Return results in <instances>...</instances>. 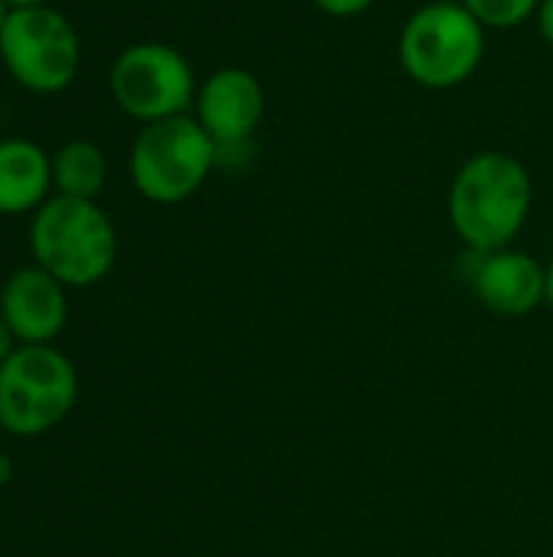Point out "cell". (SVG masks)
<instances>
[{"mask_svg":"<svg viewBox=\"0 0 553 557\" xmlns=\"http://www.w3.org/2000/svg\"><path fill=\"white\" fill-rule=\"evenodd\" d=\"M535 183L528 166L505 150L473 153L453 176L447 193L450 225L473 255L512 248L528 225Z\"/></svg>","mask_w":553,"mask_h":557,"instance_id":"cell-1","label":"cell"},{"mask_svg":"<svg viewBox=\"0 0 553 557\" xmlns=\"http://www.w3.org/2000/svg\"><path fill=\"white\" fill-rule=\"evenodd\" d=\"M33 264L65 287H91L104 281L117 261V232L95 199L49 196L29 222Z\"/></svg>","mask_w":553,"mask_h":557,"instance_id":"cell-2","label":"cell"},{"mask_svg":"<svg viewBox=\"0 0 553 557\" xmlns=\"http://www.w3.org/2000/svg\"><path fill=\"white\" fill-rule=\"evenodd\" d=\"M486 26L460 0L420 3L401 26L398 62L404 75L430 91L466 85L486 59Z\"/></svg>","mask_w":553,"mask_h":557,"instance_id":"cell-3","label":"cell"},{"mask_svg":"<svg viewBox=\"0 0 553 557\" xmlns=\"http://www.w3.org/2000/svg\"><path fill=\"white\" fill-rule=\"evenodd\" d=\"M218 166V144L192 114L143 124L130 144L127 173L134 189L156 206L192 199Z\"/></svg>","mask_w":553,"mask_h":557,"instance_id":"cell-4","label":"cell"},{"mask_svg":"<svg viewBox=\"0 0 553 557\" xmlns=\"http://www.w3.org/2000/svg\"><path fill=\"white\" fill-rule=\"evenodd\" d=\"M78 398V372L65 352L16 346L0 366V428L16 437H39L62 424Z\"/></svg>","mask_w":553,"mask_h":557,"instance_id":"cell-5","label":"cell"},{"mask_svg":"<svg viewBox=\"0 0 553 557\" xmlns=\"http://www.w3.org/2000/svg\"><path fill=\"white\" fill-rule=\"evenodd\" d=\"M0 62L26 91L59 95L78 75L81 42L62 10L49 3L20 7L0 29Z\"/></svg>","mask_w":553,"mask_h":557,"instance_id":"cell-6","label":"cell"},{"mask_svg":"<svg viewBox=\"0 0 553 557\" xmlns=\"http://www.w3.org/2000/svg\"><path fill=\"white\" fill-rule=\"evenodd\" d=\"M108 88L114 104L140 124L189 114L199 91L189 59L176 46L156 39L121 49L111 62Z\"/></svg>","mask_w":553,"mask_h":557,"instance_id":"cell-7","label":"cell"},{"mask_svg":"<svg viewBox=\"0 0 553 557\" xmlns=\"http://www.w3.org/2000/svg\"><path fill=\"white\" fill-rule=\"evenodd\" d=\"M267 111L264 82L244 65H222L199 82L192 117L218 144V150L251 147Z\"/></svg>","mask_w":553,"mask_h":557,"instance_id":"cell-8","label":"cell"},{"mask_svg":"<svg viewBox=\"0 0 553 557\" xmlns=\"http://www.w3.org/2000/svg\"><path fill=\"white\" fill-rule=\"evenodd\" d=\"M0 317L20 346H49L68 320L65 284L39 264L16 268L0 287Z\"/></svg>","mask_w":553,"mask_h":557,"instance_id":"cell-9","label":"cell"},{"mask_svg":"<svg viewBox=\"0 0 553 557\" xmlns=\"http://www.w3.org/2000/svg\"><path fill=\"white\" fill-rule=\"evenodd\" d=\"M473 290L479 304L495 317H528L544 304L548 294V268L518 248H499L489 255H476Z\"/></svg>","mask_w":553,"mask_h":557,"instance_id":"cell-10","label":"cell"},{"mask_svg":"<svg viewBox=\"0 0 553 557\" xmlns=\"http://www.w3.org/2000/svg\"><path fill=\"white\" fill-rule=\"evenodd\" d=\"M52 196V153L26 137L0 140V215L36 212Z\"/></svg>","mask_w":553,"mask_h":557,"instance_id":"cell-11","label":"cell"},{"mask_svg":"<svg viewBox=\"0 0 553 557\" xmlns=\"http://www.w3.org/2000/svg\"><path fill=\"white\" fill-rule=\"evenodd\" d=\"M108 183V157L95 140H68L52 153V193L98 199Z\"/></svg>","mask_w":553,"mask_h":557,"instance_id":"cell-12","label":"cell"},{"mask_svg":"<svg viewBox=\"0 0 553 557\" xmlns=\"http://www.w3.org/2000/svg\"><path fill=\"white\" fill-rule=\"evenodd\" d=\"M486 29H518L528 20H538L541 0H460Z\"/></svg>","mask_w":553,"mask_h":557,"instance_id":"cell-13","label":"cell"},{"mask_svg":"<svg viewBox=\"0 0 553 557\" xmlns=\"http://www.w3.org/2000/svg\"><path fill=\"white\" fill-rule=\"evenodd\" d=\"M316 10H323L326 16H339V20H349V16H359L365 10H372L378 0H310Z\"/></svg>","mask_w":553,"mask_h":557,"instance_id":"cell-14","label":"cell"},{"mask_svg":"<svg viewBox=\"0 0 553 557\" xmlns=\"http://www.w3.org/2000/svg\"><path fill=\"white\" fill-rule=\"evenodd\" d=\"M538 29L544 36V42L553 49V0H541V10H538Z\"/></svg>","mask_w":553,"mask_h":557,"instance_id":"cell-15","label":"cell"},{"mask_svg":"<svg viewBox=\"0 0 553 557\" xmlns=\"http://www.w3.org/2000/svg\"><path fill=\"white\" fill-rule=\"evenodd\" d=\"M16 346H20V343H16V336H13V330H10L7 320L0 317V366L10 359V352H13Z\"/></svg>","mask_w":553,"mask_h":557,"instance_id":"cell-16","label":"cell"},{"mask_svg":"<svg viewBox=\"0 0 553 557\" xmlns=\"http://www.w3.org/2000/svg\"><path fill=\"white\" fill-rule=\"evenodd\" d=\"M548 268V294H544V304L553 310V258L544 264Z\"/></svg>","mask_w":553,"mask_h":557,"instance_id":"cell-17","label":"cell"},{"mask_svg":"<svg viewBox=\"0 0 553 557\" xmlns=\"http://www.w3.org/2000/svg\"><path fill=\"white\" fill-rule=\"evenodd\" d=\"M10 473H13V463H10V460H7V457L0 454V486H3L7 480H10Z\"/></svg>","mask_w":553,"mask_h":557,"instance_id":"cell-18","label":"cell"},{"mask_svg":"<svg viewBox=\"0 0 553 557\" xmlns=\"http://www.w3.org/2000/svg\"><path fill=\"white\" fill-rule=\"evenodd\" d=\"M7 3H10V10H20V7H39L46 0H7Z\"/></svg>","mask_w":553,"mask_h":557,"instance_id":"cell-19","label":"cell"},{"mask_svg":"<svg viewBox=\"0 0 553 557\" xmlns=\"http://www.w3.org/2000/svg\"><path fill=\"white\" fill-rule=\"evenodd\" d=\"M7 16H10V3L0 0V29H3V23H7Z\"/></svg>","mask_w":553,"mask_h":557,"instance_id":"cell-20","label":"cell"},{"mask_svg":"<svg viewBox=\"0 0 553 557\" xmlns=\"http://www.w3.org/2000/svg\"><path fill=\"white\" fill-rule=\"evenodd\" d=\"M0 434H3V428H0Z\"/></svg>","mask_w":553,"mask_h":557,"instance_id":"cell-21","label":"cell"}]
</instances>
